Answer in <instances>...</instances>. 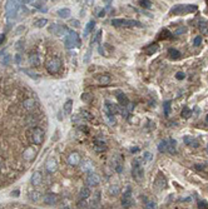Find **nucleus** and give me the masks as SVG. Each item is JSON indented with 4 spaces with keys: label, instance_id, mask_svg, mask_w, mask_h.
Segmentation results:
<instances>
[{
    "label": "nucleus",
    "instance_id": "f257e3e1",
    "mask_svg": "<svg viewBox=\"0 0 208 209\" xmlns=\"http://www.w3.org/2000/svg\"><path fill=\"white\" fill-rule=\"evenodd\" d=\"M25 138L32 145H42L44 143L45 133L39 126H33V128H29L26 130Z\"/></svg>",
    "mask_w": 208,
    "mask_h": 209
},
{
    "label": "nucleus",
    "instance_id": "f03ea898",
    "mask_svg": "<svg viewBox=\"0 0 208 209\" xmlns=\"http://www.w3.org/2000/svg\"><path fill=\"white\" fill-rule=\"evenodd\" d=\"M65 47H67L68 49H73V48L80 47V38H79L78 33L68 31L67 36H65Z\"/></svg>",
    "mask_w": 208,
    "mask_h": 209
},
{
    "label": "nucleus",
    "instance_id": "7ed1b4c3",
    "mask_svg": "<svg viewBox=\"0 0 208 209\" xmlns=\"http://www.w3.org/2000/svg\"><path fill=\"white\" fill-rule=\"evenodd\" d=\"M197 10V5H176L171 9V13L174 15L179 14H190Z\"/></svg>",
    "mask_w": 208,
    "mask_h": 209
},
{
    "label": "nucleus",
    "instance_id": "20e7f679",
    "mask_svg": "<svg viewBox=\"0 0 208 209\" xmlns=\"http://www.w3.org/2000/svg\"><path fill=\"white\" fill-rule=\"evenodd\" d=\"M45 69L50 74H55L62 69V61L58 58H53L45 63Z\"/></svg>",
    "mask_w": 208,
    "mask_h": 209
},
{
    "label": "nucleus",
    "instance_id": "39448f33",
    "mask_svg": "<svg viewBox=\"0 0 208 209\" xmlns=\"http://www.w3.org/2000/svg\"><path fill=\"white\" fill-rule=\"evenodd\" d=\"M112 25L113 26H142V24L138 20H132V19H113L112 20Z\"/></svg>",
    "mask_w": 208,
    "mask_h": 209
},
{
    "label": "nucleus",
    "instance_id": "423d86ee",
    "mask_svg": "<svg viewBox=\"0 0 208 209\" xmlns=\"http://www.w3.org/2000/svg\"><path fill=\"white\" fill-rule=\"evenodd\" d=\"M132 175H133V178L138 181L142 180V178H143L144 173H143V168H142V164L139 163V160H134L133 162V169H132Z\"/></svg>",
    "mask_w": 208,
    "mask_h": 209
},
{
    "label": "nucleus",
    "instance_id": "0eeeda50",
    "mask_svg": "<svg viewBox=\"0 0 208 209\" xmlns=\"http://www.w3.org/2000/svg\"><path fill=\"white\" fill-rule=\"evenodd\" d=\"M67 162L69 163L70 165H73V167L79 165L80 163H82V157L79 155V153H77V152H72V153L68 154Z\"/></svg>",
    "mask_w": 208,
    "mask_h": 209
},
{
    "label": "nucleus",
    "instance_id": "6e6552de",
    "mask_svg": "<svg viewBox=\"0 0 208 209\" xmlns=\"http://www.w3.org/2000/svg\"><path fill=\"white\" fill-rule=\"evenodd\" d=\"M22 105H23L24 110L29 113V112H33L34 109L36 108V102L34 100L33 98H26V99H24V100H23Z\"/></svg>",
    "mask_w": 208,
    "mask_h": 209
},
{
    "label": "nucleus",
    "instance_id": "1a4fd4ad",
    "mask_svg": "<svg viewBox=\"0 0 208 209\" xmlns=\"http://www.w3.org/2000/svg\"><path fill=\"white\" fill-rule=\"evenodd\" d=\"M43 179H44V177H43V174L40 173V171H34L32 178H30V183H32L33 187L38 188V187H40L43 184Z\"/></svg>",
    "mask_w": 208,
    "mask_h": 209
},
{
    "label": "nucleus",
    "instance_id": "9d476101",
    "mask_svg": "<svg viewBox=\"0 0 208 209\" xmlns=\"http://www.w3.org/2000/svg\"><path fill=\"white\" fill-rule=\"evenodd\" d=\"M56 168H58L56 160L53 157H50L48 160H46V163H45V170L48 171L49 174H53V173H55V171H56Z\"/></svg>",
    "mask_w": 208,
    "mask_h": 209
},
{
    "label": "nucleus",
    "instance_id": "9b49d317",
    "mask_svg": "<svg viewBox=\"0 0 208 209\" xmlns=\"http://www.w3.org/2000/svg\"><path fill=\"white\" fill-rule=\"evenodd\" d=\"M100 183V178H99V175L97 174V173H89L88 175H87V184L89 185V187H94V185H98Z\"/></svg>",
    "mask_w": 208,
    "mask_h": 209
},
{
    "label": "nucleus",
    "instance_id": "f8f14e48",
    "mask_svg": "<svg viewBox=\"0 0 208 209\" xmlns=\"http://www.w3.org/2000/svg\"><path fill=\"white\" fill-rule=\"evenodd\" d=\"M35 154H36V150L33 147H29V148H26L24 150V153H23V159L25 162H32L35 158Z\"/></svg>",
    "mask_w": 208,
    "mask_h": 209
},
{
    "label": "nucleus",
    "instance_id": "ddd939ff",
    "mask_svg": "<svg viewBox=\"0 0 208 209\" xmlns=\"http://www.w3.org/2000/svg\"><path fill=\"white\" fill-rule=\"evenodd\" d=\"M50 31H53V33L56 34V35H64V34H68L67 26H64V25H56V24H53V25L50 26Z\"/></svg>",
    "mask_w": 208,
    "mask_h": 209
},
{
    "label": "nucleus",
    "instance_id": "4468645a",
    "mask_svg": "<svg viewBox=\"0 0 208 209\" xmlns=\"http://www.w3.org/2000/svg\"><path fill=\"white\" fill-rule=\"evenodd\" d=\"M78 197H79V202H86L87 199L90 197V189H89L88 187H83V188H80Z\"/></svg>",
    "mask_w": 208,
    "mask_h": 209
},
{
    "label": "nucleus",
    "instance_id": "2eb2a0df",
    "mask_svg": "<svg viewBox=\"0 0 208 209\" xmlns=\"http://www.w3.org/2000/svg\"><path fill=\"white\" fill-rule=\"evenodd\" d=\"M122 204L124 207H129L132 204V193H130V188H127V190L123 194L122 198Z\"/></svg>",
    "mask_w": 208,
    "mask_h": 209
},
{
    "label": "nucleus",
    "instance_id": "dca6fc26",
    "mask_svg": "<svg viewBox=\"0 0 208 209\" xmlns=\"http://www.w3.org/2000/svg\"><path fill=\"white\" fill-rule=\"evenodd\" d=\"M116 98H117V100H118V103H119L120 105H124V106L129 105V99H128V96H127L124 93L117 92V93H116Z\"/></svg>",
    "mask_w": 208,
    "mask_h": 209
},
{
    "label": "nucleus",
    "instance_id": "f3484780",
    "mask_svg": "<svg viewBox=\"0 0 208 209\" xmlns=\"http://www.w3.org/2000/svg\"><path fill=\"white\" fill-rule=\"evenodd\" d=\"M106 109H107V114H110V115H116L119 113V108L110 102H106Z\"/></svg>",
    "mask_w": 208,
    "mask_h": 209
},
{
    "label": "nucleus",
    "instance_id": "a211bd4d",
    "mask_svg": "<svg viewBox=\"0 0 208 209\" xmlns=\"http://www.w3.org/2000/svg\"><path fill=\"white\" fill-rule=\"evenodd\" d=\"M183 142L187 145L192 147V148H198V147H200V143H198V140L194 139L193 137H188V135H186V137H183Z\"/></svg>",
    "mask_w": 208,
    "mask_h": 209
},
{
    "label": "nucleus",
    "instance_id": "6ab92c4d",
    "mask_svg": "<svg viewBox=\"0 0 208 209\" xmlns=\"http://www.w3.org/2000/svg\"><path fill=\"white\" fill-rule=\"evenodd\" d=\"M158 50H159V45L157 43H153V44H150V45H148V47L144 48V53L148 54V55H152V54L157 53Z\"/></svg>",
    "mask_w": 208,
    "mask_h": 209
},
{
    "label": "nucleus",
    "instance_id": "aec40b11",
    "mask_svg": "<svg viewBox=\"0 0 208 209\" xmlns=\"http://www.w3.org/2000/svg\"><path fill=\"white\" fill-rule=\"evenodd\" d=\"M154 185L158 189H163L166 187V178L162 174H158L157 178H156V180H154Z\"/></svg>",
    "mask_w": 208,
    "mask_h": 209
},
{
    "label": "nucleus",
    "instance_id": "412c9836",
    "mask_svg": "<svg viewBox=\"0 0 208 209\" xmlns=\"http://www.w3.org/2000/svg\"><path fill=\"white\" fill-rule=\"evenodd\" d=\"M168 55H169V58H171L172 60H178L179 58L182 57V54L179 53L177 49H173V48H171L168 50Z\"/></svg>",
    "mask_w": 208,
    "mask_h": 209
},
{
    "label": "nucleus",
    "instance_id": "4be33fe9",
    "mask_svg": "<svg viewBox=\"0 0 208 209\" xmlns=\"http://www.w3.org/2000/svg\"><path fill=\"white\" fill-rule=\"evenodd\" d=\"M117 160H114V163H113V168H114V170H117L118 173H122L123 170V164H122V158L119 155L116 157Z\"/></svg>",
    "mask_w": 208,
    "mask_h": 209
},
{
    "label": "nucleus",
    "instance_id": "5701e85b",
    "mask_svg": "<svg viewBox=\"0 0 208 209\" xmlns=\"http://www.w3.org/2000/svg\"><path fill=\"white\" fill-rule=\"evenodd\" d=\"M38 123V118L34 115V114H29L26 118H25V124H28V125H32L30 128H33V126L35 125Z\"/></svg>",
    "mask_w": 208,
    "mask_h": 209
},
{
    "label": "nucleus",
    "instance_id": "b1692460",
    "mask_svg": "<svg viewBox=\"0 0 208 209\" xmlns=\"http://www.w3.org/2000/svg\"><path fill=\"white\" fill-rule=\"evenodd\" d=\"M58 16L62 18V19H67V18L70 16V10H69L68 8L59 9V10H58Z\"/></svg>",
    "mask_w": 208,
    "mask_h": 209
},
{
    "label": "nucleus",
    "instance_id": "393cba45",
    "mask_svg": "<svg viewBox=\"0 0 208 209\" xmlns=\"http://www.w3.org/2000/svg\"><path fill=\"white\" fill-rule=\"evenodd\" d=\"M29 63L32 65H38L40 63V58L39 55H38L36 53H32L30 55H29Z\"/></svg>",
    "mask_w": 208,
    "mask_h": 209
},
{
    "label": "nucleus",
    "instance_id": "a878e982",
    "mask_svg": "<svg viewBox=\"0 0 208 209\" xmlns=\"http://www.w3.org/2000/svg\"><path fill=\"white\" fill-rule=\"evenodd\" d=\"M82 170L84 171H87V173H93L94 171V168L92 165V163L90 162H83V164H82Z\"/></svg>",
    "mask_w": 208,
    "mask_h": 209
},
{
    "label": "nucleus",
    "instance_id": "bb28decb",
    "mask_svg": "<svg viewBox=\"0 0 208 209\" xmlns=\"http://www.w3.org/2000/svg\"><path fill=\"white\" fill-rule=\"evenodd\" d=\"M72 109H73V102L70 100H67L64 103V105H63V110H64V113L65 114H70L72 113Z\"/></svg>",
    "mask_w": 208,
    "mask_h": 209
},
{
    "label": "nucleus",
    "instance_id": "cd10ccee",
    "mask_svg": "<svg viewBox=\"0 0 208 209\" xmlns=\"http://www.w3.org/2000/svg\"><path fill=\"white\" fill-rule=\"evenodd\" d=\"M176 148H177V142L174 139H169L168 140V150L171 154H174L176 153Z\"/></svg>",
    "mask_w": 208,
    "mask_h": 209
},
{
    "label": "nucleus",
    "instance_id": "c85d7f7f",
    "mask_svg": "<svg viewBox=\"0 0 208 209\" xmlns=\"http://www.w3.org/2000/svg\"><path fill=\"white\" fill-rule=\"evenodd\" d=\"M94 25H96V21H94V20H90V21L86 25V28H84V36H88V35H89V33L94 29Z\"/></svg>",
    "mask_w": 208,
    "mask_h": 209
},
{
    "label": "nucleus",
    "instance_id": "c756f323",
    "mask_svg": "<svg viewBox=\"0 0 208 209\" xmlns=\"http://www.w3.org/2000/svg\"><path fill=\"white\" fill-rule=\"evenodd\" d=\"M198 28H200V31L203 33V34H207L208 33V23L204 21V20H201L198 23Z\"/></svg>",
    "mask_w": 208,
    "mask_h": 209
},
{
    "label": "nucleus",
    "instance_id": "7c9ffc66",
    "mask_svg": "<svg viewBox=\"0 0 208 209\" xmlns=\"http://www.w3.org/2000/svg\"><path fill=\"white\" fill-rule=\"evenodd\" d=\"M97 79H98L99 83H102V84H109L110 80H112L109 75H99V77H97Z\"/></svg>",
    "mask_w": 208,
    "mask_h": 209
},
{
    "label": "nucleus",
    "instance_id": "2f4dec72",
    "mask_svg": "<svg viewBox=\"0 0 208 209\" xmlns=\"http://www.w3.org/2000/svg\"><path fill=\"white\" fill-rule=\"evenodd\" d=\"M158 149H159V152H167L168 150V140H162L159 143V145H158Z\"/></svg>",
    "mask_w": 208,
    "mask_h": 209
},
{
    "label": "nucleus",
    "instance_id": "473e14b6",
    "mask_svg": "<svg viewBox=\"0 0 208 209\" xmlns=\"http://www.w3.org/2000/svg\"><path fill=\"white\" fill-rule=\"evenodd\" d=\"M169 38H172V34L169 33L167 29L162 30L160 31V35H159V39H169Z\"/></svg>",
    "mask_w": 208,
    "mask_h": 209
},
{
    "label": "nucleus",
    "instance_id": "72a5a7b5",
    "mask_svg": "<svg viewBox=\"0 0 208 209\" xmlns=\"http://www.w3.org/2000/svg\"><path fill=\"white\" fill-rule=\"evenodd\" d=\"M46 23H48V20H46V19H38L34 25L36 26V28H43V26L46 25Z\"/></svg>",
    "mask_w": 208,
    "mask_h": 209
},
{
    "label": "nucleus",
    "instance_id": "f704fd0d",
    "mask_svg": "<svg viewBox=\"0 0 208 209\" xmlns=\"http://www.w3.org/2000/svg\"><path fill=\"white\" fill-rule=\"evenodd\" d=\"M192 115V110L191 109H188V108H183V110H182V116L184 118V119H188Z\"/></svg>",
    "mask_w": 208,
    "mask_h": 209
},
{
    "label": "nucleus",
    "instance_id": "c9c22d12",
    "mask_svg": "<svg viewBox=\"0 0 208 209\" xmlns=\"http://www.w3.org/2000/svg\"><path fill=\"white\" fill-rule=\"evenodd\" d=\"M107 122L109 125H114L117 123V119L114 115H110V114H107Z\"/></svg>",
    "mask_w": 208,
    "mask_h": 209
},
{
    "label": "nucleus",
    "instance_id": "e433bc0d",
    "mask_svg": "<svg viewBox=\"0 0 208 209\" xmlns=\"http://www.w3.org/2000/svg\"><path fill=\"white\" fill-rule=\"evenodd\" d=\"M163 108H164V114L168 116L169 113H171V102H166L164 105H163Z\"/></svg>",
    "mask_w": 208,
    "mask_h": 209
},
{
    "label": "nucleus",
    "instance_id": "4c0bfd02",
    "mask_svg": "<svg viewBox=\"0 0 208 209\" xmlns=\"http://www.w3.org/2000/svg\"><path fill=\"white\" fill-rule=\"evenodd\" d=\"M157 208V203L153 201H148L146 203V209H156Z\"/></svg>",
    "mask_w": 208,
    "mask_h": 209
},
{
    "label": "nucleus",
    "instance_id": "58836bf2",
    "mask_svg": "<svg viewBox=\"0 0 208 209\" xmlns=\"http://www.w3.org/2000/svg\"><path fill=\"white\" fill-rule=\"evenodd\" d=\"M139 5L146 8V9H149L152 6V2H149V0H143V2H139Z\"/></svg>",
    "mask_w": 208,
    "mask_h": 209
},
{
    "label": "nucleus",
    "instance_id": "ea45409f",
    "mask_svg": "<svg viewBox=\"0 0 208 209\" xmlns=\"http://www.w3.org/2000/svg\"><path fill=\"white\" fill-rule=\"evenodd\" d=\"M102 30H98L97 31V35H96V38H93V41L94 43H100V39H102Z\"/></svg>",
    "mask_w": 208,
    "mask_h": 209
},
{
    "label": "nucleus",
    "instance_id": "a19ab883",
    "mask_svg": "<svg viewBox=\"0 0 208 209\" xmlns=\"http://www.w3.org/2000/svg\"><path fill=\"white\" fill-rule=\"evenodd\" d=\"M201 43H202V36H196L194 40H193V45H194V47H200Z\"/></svg>",
    "mask_w": 208,
    "mask_h": 209
},
{
    "label": "nucleus",
    "instance_id": "79ce46f5",
    "mask_svg": "<svg viewBox=\"0 0 208 209\" xmlns=\"http://www.w3.org/2000/svg\"><path fill=\"white\" fill-rule=\"evenodd\" d=\"M187 31V28L186 26H181V28H178L176 31H174V34L176 35H181V34H183V33H186Z\"/></svg>",
    "mask_w": 208,
    "mask_h": 209
},
{
    "label": "nucleus",
    "instance_id": "37998d69",
    "mask_svg": "<svg viewBox=\"0 0 208 209\" xmlns=\"http://www.w3.org/2000/svg\"><path fill=\"white\" fill-rule=\"evenodd\" d=\"M150 159H152V154L148 153V152H146V153L143 154V162L146 163V162H149Z\"/></svg>",
    "mask_w": 208,
    "mask_h": 209
},
{
    "label": "nucleus",
    "instance_id": "c03bdc74",
    "mask_svg": "<svg viewBox=\"0 0 208 209\" xmlns=\"http://www.w3.org/2000/svg\"><path fill=\"white\" fill-rule=\"evenodd\" d=\"M198 208H200V209H208V203L202 201V202L198 203Z\"/></svg>",
    "mask_w": 208,
    "mask_h": 209
},
{
    "label": "nucleus",
    "instance_id": "a18cd8bd",
    "mask_svg": "<svg viewBox=\"0 0 208 209\" xmlns=\"http://www.w3.org/2000/svg\"><path fill=\"white\" fill-rule=\"evenodd\" d=\"M82 100H84V102H89V100H90V95H89L88 93H84V94L82 95Z\"/></svg>",
    "mask_w": 208,
    "mask_h": 209
},
{
    "label": "nucleus",
    "instance_id": "49530a36",
    "mask_svg": "<svg viewBox=\"0 0 208 209\" xmlns=\"http://www.w3.org/2000/svg\"><path fill=\"white\" fill-rule=\"evenodd\" d=\"M70 25H72V26H75V28H79V26H80V24H79L78 20H72V21H70Z\"/></svg>",
    "mask_w": 208,
    "mask_h": 209
},
{
    "label": "nucleus",
    "instance_id": "de8ad7c7",
    "mask_svg": "<svg viewBox=\"0 0 208 209\" xmlns=\"http://www.w3.org/2000/svg\"><path fill=\"white\" fill-rule=\"evenodd\" d=\"M24 29H25V28H24L23 25H22V26H19V28H18V29L15 30V34H22V31H23Z\"/></svg>",
    "mask_w": 208,
    "mask_h": 209
},
{
    "label": "nucleus",
    "instance_id": "09e8293b",
    "mask_svg": "<svg viewBox=\"0 0 208 209\" xmlns=\"http://www.w3.org/2000/svg\"><path fill=\"white\" fill-rule=\"evenodd\" d=\"M177 79H183L184 78V73H181V71H179V73H177Z\"/></svg>",
    "mask_w": 208,
    "mask_h": 209
},
{
    "label": "nucleus",
    "instance_id": "8fccbe9b",
    "mask_svg": "<svg viewBox=\"0 0 208 209\" xmlns=\"http://www.w3.org/2000/svg\"><path fill=\"white\" fill-rule=\"evenodd\" d=\"M5 40V34H0V45H2Z\"/></svg>",
    "mask_w": 208,
    "mask_h": 209
},
{
    "label": "nucleus",
    "instance_id": "3c124183",
    "mask_svg": "<svg viewBox=\"0 0 208 209\" xmlns=\"http://www.w3.org/2000/svg\"><path fill=\"white\" fill-rule=\"evenodd\" d=\"M130 152H132V153H136V152H139V148H138V147H133V148H130Z\"/></svg>",
    "mask_w": 208,
    "mask_h": 209
},
{
    "label": "nucleus",
    "instance_id": "603ef678",
    "mask_svg": "<svg viewBox=\"0 0 208 209\" xmlns=\"http://www.w3.org/2000/svg\"><path fill=\"white\" fill-rule=\"evenodd\" d=\"M104 15H106V10H100V13L98 14L99 18H102V16H104Z\"/></svg>",
    "mask_w": 208,
    "mask_h": 209
},
{
    "label": "nucleus",
    "instance_id": "864d4df0",
    "mask_svg": "<svg viewBox=\"0 0 208 209\" xmlns=\"http://www.w3.org/2000/svg\"><path fill=\"white\" fill-rule=\"evenodd\" d=\"M98 50H99V54H100V55H104V51H103V48H102V47H99Z\"/></svg>",
    "mask_w": 208,
    "mask_h": 209
},
{
    "label": "nucleus",
    "instance_id": "5fc2aeb1",
    "mask_svg": "<svg viewBox=\"0 0 208 209\" xmlns=\"http://www.w3.org/2000/svg\"><path fill=\"white\" fill-rule=\"evenodd\" d=\"M15 59H16V61H18V63H20V60H22V58H20V55H19V54H18V55L15 57Z\"/></svg>",
    "mask_w": 208,
    "mask_h": 209
},
{
    "label": "nucleus",
    "instance_id": "6e6d98bb",
    "mask_svg": "<svg viewBox=\"0 0 208 209\" xmlns=\"http://www.w3.org/2000/svg\"><path fill=\"white\" fill-rule=\"evenodd\" d=\"M207 122H208V116H207Z\"/></svg>",
    "mask_w": 208,
    "mask_h": 209
},
{
    "label": "nucleus",
    "instance_id": "4d7b16f0",
    "mask_svg": "<svg viewBox=\"0 0 208 209\" xmlns=\"http://www.w3.org/2000/svg\"><path fill=\"white\" fill-rule=\"evenodd\" d=\"M207 150H208V145H207Z\"/></svg>",
    "mask_w": 208,
    "mask_h": 209
}]
</instances>
